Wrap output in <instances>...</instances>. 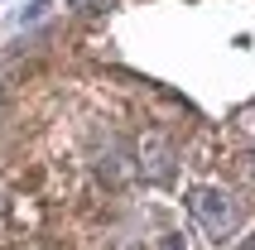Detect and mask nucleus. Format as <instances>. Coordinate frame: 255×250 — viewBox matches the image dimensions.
Returning <instances> with one entry per match:
<instances>
[{
	"label": "nucleus",
	"instance_id": "obj_1",
	"mask_svg": "<svg viewBox=\"0 0 255 250\" xmlns=\"http://www.w3.org/2000/svg\"><path fill=\"white\" fill-rule=\"evenodd\" d=\"M193 212H198V222L212 226V231H227V222H231V202H227V193H217V188H198V193H193Z\"/></svg>",
	"mask_w": 255,
	"mask_h": 250
},
{
	"label": "nucleus",
	"instance_id": "obj_5",
	"mask_svg": "<svg viewBox=\"0 0 255 250\" xmlns=\"http://www.w3.org/2000/svg\"><path fill=\"white\" fill-rule=\"evenodd\" d=\"M241 250H255V236H251V241H246V246H241Z\"/></svg>",
	"mask_w": 255,
	"mask_h": 250
},
{
	"label": "nucleus",
	"instance_id": "obj_3",
	"mask_svg": "<svg viewBox=\"0 0 255 250\" xmlns=\"http://www.w3.org/2000/svg\"><path fill=\"white\" fill-rule=\"evenodd\" d=\"M111 0H72V10H82V14H92V10H106Z\"/></svg>",
	"mask_w": 255,
	"mask_h": 250
},
{
	"label": "nucleus",
	"instance_id": "obj_4",
	"mask_svg": "<svg viewBox=\"0 0 255 250\" xmlns=\"http://www.w3.org/2000/svg\"><path fill=\"white\" fill-rule=\"evenodd\" d=\"M164 250H183V236H164Z\"/></svg>",
	"mask_w": 255,
	"mask_h": 250
},
{
	"label": "nucleus",
	"instance_id": "obj_2",
	"mask_svg": "<svg viewBox=\"0 0 255 250\" xmlns=\"http://www.w3.org/2000/svg\"><path fill=\"white\" fill-rule=\"evenodd\" d=\"M43 10H53V0H34V5H29V10L19 14V24H34V19H39Z\"/></svg>",
	"mask_w": 255,
	"mask_h": 250
},
{
	"label": "nucleus",
	"instance_id": "obj_6",
	"mask_svg": "<svg viewBox=\"0 0 255 250\" xmlns=\"http://www.w3.org/2000/svg\"><path fill=\"white\" fill-rule=\"evenodd\" d=\"M0 97H5V92H0Z\"/></svg>",
	"mask_w": 255,
	"mask_h": 250
}]
</instances>
